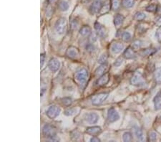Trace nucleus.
<instances>
[{
	"mask_svg": "<svg viewBox=\"0 0 161 142\" xmlns=\"http://www.w3.org/2000/svg\"><path fill=\"white\" fill-rule=\"evenodd\" d=\"M123 20H124V17L122 14H116L115 17L114 18V24L115 26H119L123 23Z\"/></svg>",
	"mask_w": 161,
	"mask_h": 142,
	"instance_id": "obj_23",
	"label": "nucleus"
},
{
	"mask_svg": "<svg viewBox=\"0 0 161 142\" xmlns=\"http://www.w3.org/2000/svg\"><path fill=\"white\" fill-rule=\"evenodd\" d=\"M90 141L91 142H100V139L98 138L97 137H93L92 138H91Z\"/></svg>",
	"mask_w": 161,
	"mask_h": 142,
	"instance_id": "obj_40",
	"label": "nucleus"
},
{
	"mask_svg": "<svg viewBox=\"0 0 161 142\" xmlns=\"http://www.w3.org/2000/svg\"><path fill=\"white\" fill-rule=\"evenodd\" d=\"M102 6H103L102 0H95L92 5H91L90 9L91 13L92 14H97V13H98L102 9Z\"/></svg>",
	"mask_w": 161,
	"mask_h": 142,
	"instance_id": "obj_7",
	"label": "nucleus"
},
{
	"mask_svg": "<svg viewBox=\"0 0 161 142\" xmlns=\"http://www.w3.org/2000/svg\"><path fill=\"white\" fill-rule=\"evenodd\" d=\"M119 118H120V115H119L118 112L115 108H111L108 110L107 120H108L109 123L115 122V121H117Z\"/></svg>",
	"mask_w": 161,
	"mask_h": 142,
	"instance_id": "obj_6",
	"label": "nucleus"
},
{
	"mask_svg": "<svg viewBox=\"0 0 161 142\" xmlns=\"http://www.w3.org/2000/svg\"><path fill=\"white\" fill-rule=\"evenodd\" d=\"M155 80L158 83H161V68H158L156 70L154 73Z\"/></svg>",
	"mask_w": 161,
	"mask_h": 142,
	"instance_id": "obj_24",
	"label": "nucleus"
},
{
	"mask_svg": "<svg viewBox=\"0 0 161 142\" xmlns=\"http://www.w3.org/2000/svg\"><path fill=\"white\" fill-rule=\"evenodd\" d=\"M157 9V6H156V4H150L148 7H146V11H150V12H154V11H156Z\"/></svg>",
	"mask_w": 161,
	"mask_h": 142,
	"instance_id": "obj_31",
	"label": "nucleus"
},
{
	"mask_svg": "<svg viewBox=\"0 0 161 142\" xmlns=\"http://www.w3.org/2000/svg\"><path fill=\"white\" fill-rule=\"evenodd\" d=\"M130 83L135 86H141L146 83L143 74L140 72H135L130 79Z\"/></svg>",
	"mask_w": 161,
	"mask_h": 142,
	"instance_id": "obj_4",
	"label": "nucleus"
},
{
	"mask_svg": "<svg viewBox=\"0 0 161 142\" xmlns=\"http://www.w3.org/2000/svg\"><path fill=\"white\" fill-rule=\"evenodd\" d=\"M123 55L126 59H133L136 57L135 53H134L133 50H132L130 47H128V48H127L125 50Z\"/></svg>",
	"mask_w": 161,
	"mask_h": 142,
	"instance_id": "obj_16",
	"label": "nucleus"
},
{
	"mask_svg": "<svg viewBox=\"0 0 161 142\" xmlns=\"http://www.w3.org/2000/svg\"><path fill=\"white\" fill-rule=\"evenodd\" d=\"M156 52V49L148 48V49H145V50H143V51L140 52V55L143 56H150L154 54Z\"/></svg>",
	"mask_w": 161,
	"mask_h": 142,
	"instance_id": "obj_22",
	"label": "nucleus"
},
{
	"mask_svg": "<svg viewBox=\"0 0 161 142\" xmlns=\"http://www.w3.org/2000/svg\"><path fill=\"white\" fill-rule=\"evenodd\" d=\"M61 102L65 106H69L72 104V99L70 98H68V97H65L61 99Z\"/></svg>",
	"mask_w": 161,
	"mask_h": 142,
	"instance_id": "obj_27",
	"label": "nucleus"
},
{
	"mask_svg": "<svg viewBox=\"0 0 161 142\" xmlns=\"http://www.w3.org/2000/svg\"><path fill=\"white\" fill-rule=\"evenodd\" d=\"M134 0H123V1H122L123 6L125 8H130L134 5Z\"/></svg>",
	"mask_w": 161,
	"mask_h": 142,
	"instance_id": "obj_25",
	"label": "nucleus"
},
{
	"mask_svg": "<svg viewBox=\"0 0 161 142\" xmlns=\"http://www.w3.org/2000/svg\"><path fill=\"white\" fill-rule=\"evenodd\" d=\"M58 7L61 11H67L69 9V4L67 1L65 0H61L58 4Z\"/></svg>",
	"mask_w": 161,
	"mask_h": 142,
	"instance_id": "obj_21",
	"label": "nucleus"
},
{
	"mask_svg": "<svg viewBox=\"0 0 161 142\" xmlns=\"http://www.w3.org/2000/svg\"><path fill=\"white\" fill-rule=\"evenodd\" d=\"M42 133L44 137H47L50 141H57L59 140L56 136V130H55V127L50 124H45L43 126Z\"/></svg>",
	"mask_w": 161,
	"mask_h": 142,
	"instance_id": "obj_2",
	"label": "nucleus"
},
{
	"mask_svg": "<svg viewBox=\"0 0 161 142\" xmlns=\"http://www.w3.org/2000/svg\"><path fill=\"white\" fill-rule=\"evenodd\" d=\"M79 52L77 47L70 46L67 48L66 51V55L70 59H75L79 56Z\"/></svg>",
	"mask_w": 161,
	"mask_h": 142,
	"instance_id": "obj_9",
	"label": "nucleus"
},
{
	"mask_svg": "<svg viewBox=\"0 0 161 142\" xmlns=\"http://www.w3.org/2000/svg\"><path fill=\"white\" fill-rule=\"evenodd\" d=\"M55 30L59 34H63L66 32L67 28V22L65 18L61 17L57 21L55 26Z\"/></svg>",
	"mask_w": 161,
	"mask_h": 142,
	"instance_id": "obj_3",
	"label": "nucleus"
},
{
	"mask_svg": "<svg viewBox=\"0 0 161 142\" xmlns=\"http://www.w3.org/2000/svg\"><path fill=\"white\" fill-rule=\"evenodd\" d=\"M107 69H108V67H107V65L106 63L105 64H102L95 70V74L98 75V76H101V75H104L105 72H107Z\"/></svg>",
	"mask_w": 161,
	"mask_h": 142,
	"instance_id": "obj_18",
	"label": "nucleus"
},
{
	"mask_svg": "<svg viewBox=\"0 0 161 142\" xmlns=\"http://www.w3.org/2000/svg\"><path fill=\"white\" fill-rule=\"evenodd\" d=\"M60 113V108L57 105H52L48 108L47 111V116L50 118H55Z\"/></svg>",
	"mask_w": 161,
	"mask_h": 142,
	"instance_id": "obj_8",
	"label": "nucleus"
},
{
	"mask_svg": "<svg viewBox=\"0 0 161 142\" xmlns=\"http://www.w3.org/2000/svg\"><path fill=\"white\" fill-rule=\"evenodd\" d=\"M146 17V14H145L143 12H141V11L137 12L134 16V19L135 20H137V21H142V20H145Z\"/></svg>",
	"mask_w": 161,
	"mask_h": 142,
	"instance_id": "obj_26",
	"label": "nucleus"
},
{
	"mask_svg": "<svg viewBox=\"0 0 161 142\" xmlns=\"http://www.w3.org/2000/svg\"><path fill=\"white\" fill-rule=\"evenodd\" d=\"M141 41L140 40H135V41L133 42V47L135 50H137V49L140 48L141 47Z\"/></svg>",
	"mask_w": 161,
	"mask_h": 142,
	"instance_id": "obj_35",
	"label": "nucleus"
},
{
	"mask_svg": "<svg viewBox=\"0 0 161 142\" xmlns=\"http://www.w3.org/2000/svg\"><path fill=\"white\" fill-rule=\"evenodd\" d=\"M48 67L52 72H56V71L59 70V67H60V63H59V61L57 59L52 58L49 61Z\"/></svg>",
	"mask_w": 161,
	"mask_h": 142,
	"instance_id": "obj_11",
	"label": "nucleus"
},
{
	"mask_svg": "<svg viewBox=\"0 0 161 142\" xmlns=\"http://www.w3.org/2000/svg\"><path fill=\"white\" fill-rule=\"evenodd\" d=\"M156 24H157L158 26H159V27H161V17H160V18L158 19V20H156Z\"/></svg>",
	"mask_w": 161,
	"mask_h": 142,
	"instance_id": "obj_42",
	"label": "nucleus"
},
{
	"mask_svg": "<svg viewBox=\"0 0 161 142\" xmlns=\"http://www.w3.org/2000/svg\"><path fill=\"white\" fill-rule=\"evenodd\" d=\"M79 33H80L81 35L84 36V37H85V36H89L90 34L92 33L91 32V28L89 26H83V27L80 29V30H79Z\"/></svg>",
	"mask_w": 161,
	"mask_h": 142,
	"instance_id": "obj_19",
	"label": "nucleus"
},
{
	"mask_svg": "<svg viewBox=\"0 0 161 142\" xmlns=\"http://www.w3.org/2000/svg\"><path fill=\"white\" fill-rule=\"evenodd\" d=\"M75 78L77 82L79 83V86L82 89L85 88L88 82V78H89V72L88 70L85 68H81L76 72L75 75Z\"/></svg>",
	"mask_w": 161,
	"mask_h": 142,
	"instance_id": "obj_1",
	"label": "nucleus"
},
{
	"mask_svg": "<svg viewBox=\"0 0 161 142\" xmlns=\"http://www.w3.org/2000/svg\"><path fill=\"white\" fill-rule=\"evenodd\" d=\"M156 37H157L158 40L161 43V27L159 28L158 30H157V32H156Z\"/></svg>",
	"mask_w": 161,
	"mask_h": 142,
	"instance_id": "obj_37",
	"label": "nucleus"
},
{
	"mask_svg": "<svg viewBox=\"0 0 161 142\" xmlns=\"http://www.w3.org/2000/svg\"><path fill=\"white\" fill-rule=\"evenodd\" d=\"M123 48H124V46H123V44L120 43H113L111 45V51L115 54L120 53L123 50Z\"/></svg>",
	"mask_w": 161,
	"mask_h": 142,
	"instance_id": "obj_15",
	"label": "nucleus"
},
{
	"mask_svg": "<svg viewBox=\"0 0 161 142\" xmlns=\"http://www.w3.org/2000/svg\"><path fill=\"white\" fill-rule=\"evenodd\" d=\"M109 80H110V74L107 72V73L101 75L100 78L97 80L96 84L98 86H104V85H107Z\"/></svg>",
	"mask_w": 161,
	"mask_h": 142,
	"instance_id": "obj_12",
	"label": "nucleus"
},
{
	"mask_svg": "<svg viewBox=\"0 0 161 142\" xmlns=\"http://www.w3.org/2000/svg\"><path fill=\"white\" fill-rule=\"evenodd\" d=\"M149 140L150 141H155L156 139H157V134H156V132L154 131H152L149 134Z\"/></svg>",
	"mask_w": 161,
	"mask_h": 142,
	"instance_id": "obj_32",
	"label": "nucleus"
},
{
	"mask_svg": "<svg viewBox=\"0 0 161 142\" xmlns=\"http://www.w3.org/2000/svg\"><path fill=\"white\" fill-rule=\"evenodd\" d=\"M90 40H91V42H92V43H94V42L95 41V40H97V37H96V35H95V33H91L90 34Z\"/></svg>",
	"mask_w": 161,
	"mask_h": 142,
	"instance_id": "obj_39",
	"label": "nucleus"
},
{
	"mask_svg": "<svg viewBox=\"0 0 161 142\" xmlns=\"http://www.w3.org/2000/svg\"><path fill=\"white\" fill-rule=\"evenodd\" d=\"M95 29L97 32V34L101 37H105L106 35V31L105 29L102 24H100V23L96 22L95 24Z\"/></svg>",
	"mask_w": 161,
	"mask_h": 142,
	"instance_id": "obj_13",
	"label": "nucleus"
},
{
	"mask_svg": "<svg viewBox=\"0 0 161 142\" xmlns=\"http://www.w3.org/2000/svg\"><path fill=\"white\" fill-rule=\"evenodd\" d=\"M107 96H108V93H102L94 95V96H92V98H91V101H92V105H101V104L106 100Z\"/></svg>",
	"mask_w": 161,
	"mask_h": 142,
	"instance_id": "obj_5",
	"label": "nucleus"
},
{
	"mask_svg": "<svg viewBox=\"0 0 161 142\" xmlns=\"http://www.w3.org/2000/svg\"><path fill=\"white\" fill-rule=\"evenodd\" d=\"M47 1H48V2L50 3V4H51V3L55 2V1H56V0H47Z\"/></svg>",
	"mask_w": 161,
	"mask_h": 142,
	"instance_id": "obj_43",
	"label": "nucleus"
},
{
	"mask_svg": "<svg viewBox=\"0 0 161 142\" xmlns=\"http://www.w3.org/2000/svg\"><path fill=\"white\" fill-rule=\"evenodd\" d=\"M107 54H103V55H102L100 56V57L99 58V60H98V63L101 65L105 64L107 62Z\"/></svg>",
	"mask_w": 161,
	"mask_h": 142,
	"instance_id": "obj_30",
	"label": "nucleus"
},
{
	"mask_svg": "<svg viewBox=\"0 0 161 142\" xmlns=\"http://www.w3.org/2000/svg\"><path fill=\"white\" fill-rule=\"evenodd\" d=\"M76 113V109L74 108H70V109H67L64 112V114L66 116H72Z\"/></svg>",
	"mask_w": 161,
	"mask_h": 142,
	"instance_id": "obj_33",
	"label": "nucleus"
},
{
	"mask_svg": "<svg viewBox=\"0 0 161 142\" xmlns=\"http://www.w3.org/2000/svg\"><path fill=\"white\" fill-rule=\"evenodd\" d=\"M135 136L137 137V139L140 141H143L145 140V136L143 131L140 129V128H136L135 129Z\"/></svg>",
	"mask_w": 161,
	"mask_h": 142,
	"instance_id": "obj_20",
	"label": "nucleus"
},
{
	"mask_svg": "<svg viewBox=\"0 0 161 142\" xmlns=\"http://www.w3.org/2000/svg\"><path fill=\"white\" fill-rule=\"evenodd\" d=\"M44 58H45V56H44V54L41 55V67H42L43 65H44Z\"/></svg>",
	"mask_w": 161,
	"mask_h": 142,
	"instance_id": "obj_41",
	"label": "nucleus"
},
{
	"mask_svg": "<svg viewBox=\"0 0 161 142\" xmlns=\"http://www.w3.org/2000/svg\"><path fill=\"white\" fill-rule=\"evenodd\" d=\"M86 132L88 133V134H90V135L97 136L99 135V134L102 132V129H101L100 127L99 126H92L87 128Z\"/></svg>",
	"mask_w": 161,
	"mask_h": 142,
	"instance_id": "obj_14",
	"label": "nucleus"
},
{
	"mask_svg": "<svg viewBox=\"0 0 161 142\" xmlns=\"http://www.w3.org/2000/svg\"><path fill=\"white\" fill-rule=\"evenodd\" d=\"M123 139L124 141H131L133 139L132 134L130 132H126L123 134Z\"/></svg>",
	"mask_w": 161,
	"mask_h": 142,
	"instance_id": "obj_29",
	"label": "nucleus"
},
{
	"mask_svg": "<svg viewBox=\"0 0 161 142\" xmlns=\"http://www.w3.org/2000/svg\"><path fill=\"white\" fill-rule=\"evenodd\" d=\"M122 39L124 40L125 42H128L129 40L131 39V34L128 32H124L122 34Z\"/></svg>",
	"mask_w": 161,
	"mask_h": 142,
	"instance_id": "obj_28",
	"label": "nucleus"
},
{
	"mask_svg": "<svg viewBox=\"0 0 161 142\" xmlns=\"http://www.w3.org/2000/svg\"><path fill=\"white\" fill-rule=\"evenodd\" d=\"M85 120L90 124H96L99 120V116L96 113H89L85 115Z\"/></svg>",
	"mask_w": 161,
	"mask_h": 142,
	"instance_id": "obj_10",
	"label": "nucleus"
},
{
	"mask_svg": "<svg viewBox=\"0 0 161 142\" xmlns=\"http://www.w3.org/2000/svg\"><path fill=\"white\" fill-rule=\"evenodd\" d=\"M154 104H155V109L156 111L161 109V91L156 95V96L154 98Z\"/></svg>",
	"mask_w": 161,
	"mask_h": 142,
	"instance_id": "obj_17",
	"label": "nucleus"
},
{
	"mask_svg": "<svg viewBox=\"0 0 161 142\" xmlns=\"http://www.w3.org/2000/svg\"><path fill=\"white\" fill-rule=\"evenodd\" d=\"M86 49H87V50H88V51L92 52V51H93L94 49H95V47H94L93 45L90 44V45H88L87 46Z\"/></svg>",
	"mask_w": 161,
	"mask_h": 142,
	"instance_id": "obj_38",
	"label": "nucleus"
},
{
	"mask_svg": "<svg viewBox=\"0 0 161 142\" xmlns=\"http://www.w3.org/2000/svg\"><path fill=\"white\" fill-rule=\"evenodd\" d=\"M122 63H123V59H122L121 57H119V58H117V60H116V61L115 62L114 65L116 66V67H118V66H120Z\"/></svg>",
	"mask_w": 161,
	"mask_h": 142,
	"instance_id": "obj_36",
	"label": "nucleus"
},
{
	"mask_svg": "<svg viewBox=\"0 0 161 142\" xmlns=\"http://www.w3.org/2000/svg\"><path fill=\"white\" fill-rule=\"evenodd\" d=\"M120 7V1L119 0H112V7L113 9H117Z\"/></svg>",
	"mask_w": 161,
	"mask_h": 142,
	"instance_id": "obj_34",
	"label": "nucleus"
}]
</instances>
